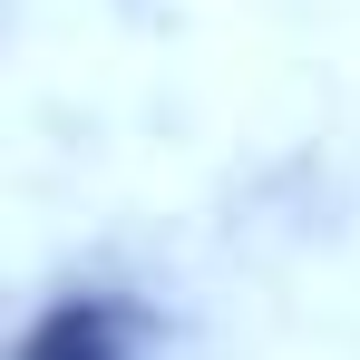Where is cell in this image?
Masks as SVG:
<instances>
[{
  "mask_svg": "<svg viewBox=\"0 0 360 360\" xmlns=\"http://www.w3.org/2000/svg\"><path fill=\"white\" fill-rule=\"evenodd\" d=\"M10 360H156V321H146V302L108 292V283H68L59 302L30 311Z\"/></svg>",
  "mask_w": 360,
  "mask_h": 360,
  "instance_id": "1",
  "label": "cell"
}]
</instances>
